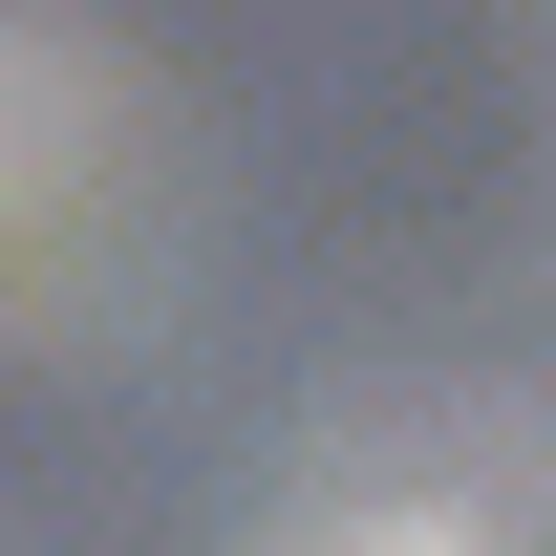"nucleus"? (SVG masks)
<instances>
[{
	"mask_svg": "<svg viewBox=\"0 0 556 556\" xmlns=\"http://www.w3.org/2000/svg\"><path fill=\"white\" fill-rule=\"evenodd\" d=\"M236 556H556V471L514 428H364V450H321Z\"/></svg>",
	"mask_w": 556,
	"mask_h": 556,
	"instance_id": "obj_1",
	"label": "nucleus"
}]
</instances>
